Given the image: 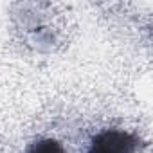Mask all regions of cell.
I'll return each instance as SVG.
<instances>
[{"instance_id": "cell-1", "label": "cell", "mask_w": 153, "mask_h": 153, "mask_svg": "<svg viewBox=\"0 0 153 153\" xmlns=\"http://www.w3.org/2000/svg\"><path fill=\"white\" fill-rule=\"evenodd\" d=\"M137 144L139 140L126 131L106 130L92 139L88 153H135Z\"/></svg>"}, {"instance_id": "cell-2", "label": "cell", "mask_w": 153, "mask_h": 153, "mask_svg": "<svg viewBox=\"0 0 153 153\" xmlns=\"http://www.w3.org/2000/svg\"><path fill=\"white\" fill-rule=\"evenodd\" d=\"M27 153H65L61 144L54 139H42L36 140L34 144H31V148L27 149Z\"/></svg>"}]
</instances>
